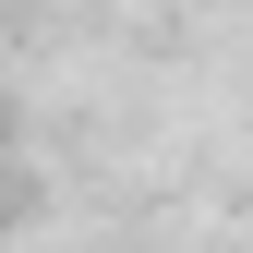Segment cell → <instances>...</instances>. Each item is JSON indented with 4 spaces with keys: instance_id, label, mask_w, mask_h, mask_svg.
<instances>
[]
</instances>
